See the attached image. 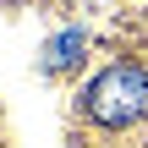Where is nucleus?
Wrapping results in <instances>:
<instances>
[{
    "mask_svg": "<svg viewBox=\"0 0 148 148\" xmlns=\"http://www.w3.org/2000/svg\"><path fill=\"white\" fill-rule=\"evenodd\" d=\"M82 110L99 126H132V121H143L148 115V71L132 66V60L99 71L88 82V93H82Z\"/></svg>",
    "mask_w": 148,
    "mask_h": 148,
    "instance_id": "nucleus-1",
    "label": "nucleus"
},
{
    "mask_svg": "<svg viewBox=\"0 0 148 148\" xmlns=\"http://www.w3.org/2000/svg\"><path fill=\"white\" fill-rule=\"evenodd\" d=\"M77 49H82V33H60V38L49 44L44 66H49V71H60V66H71V60H77Z\"/></svg>",
    "mask_w": 148,
    "mask_h": 148,
    "instance_id": "nucleus-2",
    "label": "nucleus"
}]
</instances>
